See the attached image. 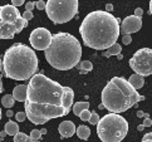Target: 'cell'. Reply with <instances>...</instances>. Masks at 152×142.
Returning a JSON list of instances; mask_svg holds the SVG:
<instances>
[{
    "instance_id": "41",
    "label": "cell",
    "mask_w": 152,
    "mask_h": 142,
    "mask_svg": "<svg viewBox=\"0 0 152 142\" xmlns=\"http://www.w3.org/2000/svg\"><path fill=\"white\" fill-rule=\"evenodd\" d=\"M137 130L140 131V132H141V131H143V130H145V127H143V124H140V126L137 127Z\"/></svg>"
},
{
    "instance_id": "32",
    "label": "cell",
    "mask_w": 152,
    "mask_h": 142,
    "mask_svg": "<svg viewBox=\"0 0 152 142\" xmlns=\"http://www.w3.org/2000/svg\"><path fill=\"white\" fill-rule=\"evenodd\" d=\"M141 142H152V132L146 133L142 137V141H141Z\"/></svg>"
},
{
    "instance_id": "43",
    "label": "cell",
    "mask_w": 152,
    "mask_h": 142,
    "mask_svg": "<svg viewBox=\"0 0 152 142\" xmlns=\"http://www.w3.org/2000/svg\"><path fill=\"white\" fill-rule=\"evenodd\" d=\"M25 142H34V141H33V140H31V138H30V137H29V136H28V140H26V141H25Z\"/></svg>"
},
{
    "instance_id": "5",
    "label": "cell",
    "mask_w": 152,
    "mask_h": 142,
    "mask_svg": "<svg viewBox=\"0 0 152 142\" xmlns=\"http://www.w3.org/2000/svg\"><path fill=\"white\" fill-rule=\"evenodd\" d=\"M133 87L122 77H113L102 91V105L110 113H122L143 101Z\"/></svg>"
},
{
    "instance_id": "30",
    "label": "cell",
    "mask_w": 152,
    "mask_h": 142,
    "mask_svg": "<svg viewBox=\"0 0 152 142\" xmlns=\"http://www.w3.org/2000/svg\"><path fill=\"white\" fill-rule=\"evenodd\" d=\"M35 7L38 10H44L45 9V1H43V0H39V1L35 3Z\"/></svg>"
},
{
    "instance_id": "36",
    "label": "cell",
    "mask_w": 152,
    "mask_h": 142,
    "mask_svg": "<svg viewBox=\"0 0 152 142\" xmlns=\"http://www.w3.org/2000/svg\"><path fill=\"white\" fill-rule=\"evenodd\" d=\"M137 117H140V118H145V117H148V114H147V113H145L143 111H137Z\"/></svg>"
},
{
    "instance_id": "7",
    "label": "cell",
    "mask_w": 152,
    "mask_h": 142,
    "mask_svg": "<svg viewBox=\"0 0 152 142\" xmlns=\"http://www.w3.org/2000/svg\"><path fill=\"white\" fill-rule=\"evenodd\" d=\"M26 26L28 21L21 18L18 8L12 4L0 7V39H13Z\"/></svg>"
},
{
    "instance_id": "46",
    "label": "cell",
    "mask_w": 152,
    "mask_h": 142,
    "mask_svg": "<svg viewBox=\"0 0 152 142\" xmlns=\"http://www.w3.org/2000/svg\"><path fill=\"white\" fill-rule=\"evenodd\" d=\"M0 141H1V140H0Z\"/></svg>"
},
{
    "instance_id": "15",
    "label": "cell",
    "mask_w": 152,
    "mask_h": 142,
    "mask_svg": "<svg viewBox=\"0 0 152 142\" xmlns=\"http://www.w3.org/2000/svg\"><path fill=\"white\" fill-rule=\"evenodd\" d=\"M128 83L131 84L136 91H137V89H140V88H142L143 87L145 79H143V77H141V75H138V74H132L131 77L128 78Z\"/></svg>"
},
{
    "instance_id": "14",
    "label": "cell",
    "mask_w": 152,
    "mask_h": 142,
    "mask_svg": "<svg viewBox=\"0 0 152 142\" xmlns=\"http://www.w3.org/2000/svg\"><path fill=\"white\" fill-rule=\"evenodd\" d=\"M13 98L14 101L18 102H25L26 98V86L25 84H19L13 89Z\"/></svg>"
},
{
    "instance_id": "31",
    "label": "cell",
    "mask_w": 152,
    "mask_h": 142,
    "mask_svg": "<svg viewBox=\"0 0 152 142\" xmlns=\"http://www.w3.org/2000/svg\"><path fill=\"white\" fill-rule=\"evenodd\" d=\"M34 7H35V3H33V1L26 3L25 4V12H31V10L34 9Z\"/></svg>"
},
{
    "instance_id": "27",
    "label": "cell",
    "mask_w": 152,
    "mask_h": 142,
    "mask_svg": "<svg viewBox=\"0 0 152 142\" xmlns=\"http://www.w3.org/2000/svg\"><path fill=\"white\" fill-rule=\"evenodd\" d=\"M3 61L0 59V94L3 93V91H4V87H3Z\"/></svg>"
},
{
    "instance_id": "10",
    "label": "cell",
    "mask_w": 152,
    "mask_h": 142,
    "mask_svg": "<svg viewBox=\"0 0 152 142\" xmlns=\"http://www.w3.org/2000/svg\"><path fill=\"white\" fill-rule=\"evenodd\" d=\"M52 34L50 31L45 28H37L30 33L29 42L31 47L37 51H45V49L50 45L52 42Z\"/></svg>"
},
{
    "instance_id": "37",
    "label": "cell",
    "mask_w": 152,
    "mask_h": 142,
    "mask_svg": "<svg viewBox=\"0 0 152 142\" xmlns=\"http://www.w3.org/2000/svg\"><path fill=\"white\" fill-rule=\"evenodd\" d=\"M112 10H113V5H112V4H107V5H106V10H104V12L111 13Z\"/></svg>"
},
{
    "instance_id": "9",
    "label": "cell",
    "mask_w": 152,
    "mask_h": 142,
    "mask_svg": "<svg viewBox=\"0 0 152 142\" xmlns=\"http://www.w3.org/2000/svg\"><path fill=\"white\" fill-rule=\"evenodd\" d=\"M129 67L134 74L141 77H147L152 74V49L141 48L129 59Z\"/></svg>"
},
{
    "instance_id": "23",
    "label": "cell",
    "mask_w": 152,
    "mask_h": 142,
    "mask_svg": "<svg viewBox=\"0 0 152 142\" xmlns=\"http://www.w3.org/2000/svg\"><path fill=\"white\" fill-rule=\"evenodd\" d=\"M26 140H28V136L24 132H20V131L14 136V142H25Z\"/></svg>"
},
{
    "instance_id": "45",
    "label": "cell",
    "mask_w": 152,
    "mask_h": 142,
    "mask_svg": "<svg viewBox=\"0 0 152 142\" xmlns=\"http://www.w3.org/2000/svg\"><path fill=\"white\" fill-rule=\"evenodd\" d=\"M34 142H42V141H40V140H39V141H34Z\"/></svg>"
},
{
    "instance_id": "8",
    "label": "cell",
    "mask_w": 152,
    "mask_h": 142,
    "mask_svg": "<svg viewBox=\"0 0 152 142\" xmlns=\"http://www.w3.org/2000/svg\"><path fill=\"white\" fill-rule=\"evenodd\" d=\"M78 0H48L45 12L53 23L64 24L78 14Z\"/></svg>"
},
{
    "instance_id": "25",
    "label": "cell",
    "mask_w": 152,
    "mask_h": 142,
    "mask_svg": "<svg viewBox=\"0 0 152 142\" xmlns=\"http://www.w3.org/2000/svg\"><path fill=\"white\" fill-rule=\"evenodd\" d=\"M91 111H88V110H86V111H83V112H80V114H79V118L82 119V121H89V118H91Z\"/></svg>"
},
{
    "instance_id": "39",
    "label": "cell",
    "mask_w": 152,
    "mask_h": 142,
    "mask_svg": "<svg viewBox=\"0 0 152 142\" xmlns=\"http://www.w3.org/2000/svg\"><path fill=\"white\" fill-rule=\"evenodd\" d=\"M39 132H40V135H47V130L42 128V130H39Z\"/></svg>"
},
{
    "instance_id": "28",
    "label": "cell",
    "mask_w": 152,
    "mask_h": 142,
    "mask_svg": "<svg viewBox=\"0 0 152 142\" xmlns=\"http://www.w3.org/2000/svg\"><path fill=\"white\" fill-rule=\"evenodd\" d=\"M33 13H31V12H24V14L23 15H21V18H23L24 20H26V21H29V20H31V19H33Z\"/></svg>"
},
{
    "instance_id": "35",
    "label": "cell",
    "mask_w": 152,
    "mask_h": 142,
    "mask_svg": "<svg viewBox=\"0 0 152 142\" xmlns=\"http://www.w3.org/2000/svg\"><path fill=\"white\" fill-rule=\"evenodd\" d=\"M23 4H24V0H13L12 1V5L15 7V8H18V7H20V5H23Z\"/></svg>"
},
{
    "instance_id": "16",
    "label": "cell",
    "mask_w": 152,
    "mask_h": 142,
    "mask_svg": "<svg viewBox=\"0 0 152 142\" xmlns=\"http://www.w3.org/2000/svg\"><path fill=\"white\" fill-rule=\"evenodd\" d=\"M4 131L7 135H10V136H15L18 132H19V124L15 123L13 121H9L5 123V127H4Z\"/></svg>"
},
{
    "instance_id": "24",
    "label": "cell",
    "mask_w": 152,
    "mask_h": 142,
    "mask_svg": "<svg viewBox=\"0 0 152 142\" xmlns=\"http://www.w3.org/2000/svg\"><path fill=\"white\" fill-rule=\"evenodd\" d=\"M29 137L33 140V141H39V140L42 138V135H40V132H39V130H31Z\"/></svg>"
},
{
    "instance_id": "34",
    "label": "cell",
    "mask_w": 152,
    "mask_h": 142,
    "mask_svg": "<svg viewBox=\"0 0 152 142\" xmlns=\"http://www.w3.org/2000/svg\"><path fill=\"white\" fill-rule=\"evenodd\" d=\"M143 15V9L142 8H137L134 10V16H137V18H141V16Z\"/></svg>"
},
{
    "instance_id": "4",
    "label": "cell",
    "mask_w": 152,
    "mask_h": 142,
    "mask_svg": "<svg viewBox=\"0 0 152 142\" xmlns=\"http://www.w3.org/2000/svg\"><path fill=\"white\" fill-rule=\"evenodd\" d=\"M38 69V57L31 48L15 43L5 51L3 57V70L5 77L15 81L30 79Z\"/></svg>"
},
{
    "instance_id": "1",
    "label": "cell",
    "mask_w": 152,
    "mask_h": 142,
    "mask_svg": "<svg viewBox=\"0 0 152 142\" xmlns=\"http://www.w3.org/2000/svg\"><path fill=\"white\" fill-rule=\"evenodd\" d=\"M63 86L44 74H35L26 86L25 114L31 123L44 124L53 118L67 116L63 107Z\"/></svg>"
},
{
    "instance_id": "33",
    "label": "cell",
    "mask_w": 152,
    "mask_h": 142,
    "mask_svg": "<svg viewBox=\"0 0 152 142\" xmlns=\"http://www.w3.org/2000/svg\"><path fill=\"white\" fill-rule=\"evenodd\" d=\"M152 126V119L150 117H145L143 119V127H151Z\"/></svg>"
},
{
    "instance_id": "17",
    "label": "cell",
    "mask_w": 152,
    "mask_h": 142,
    "mask_svg": "<svg viewBox=\"0 0 152 142\" xmlns=\"http://www.w3.org/2000/svg\"><path fill=\"white\" fill-rule=\"evenodd\" d=\"M121 51H122V47L116 43V44H113L111 48H108L107 51L103 52V56L106 58H110L112 56H118V54H121Z\"/></svg>"
},
{
    "instance_id": "26",
    "label": "cell",
    "mask_w": 152,
    "mask_h": 142,
    "mask_svg": "<svg viewBox=\"0 0 152 142\" xmlns=\"http://www.w3.org/2000/svg\"><path fill=\"white\" fill-rule=\"evenodd\" d=\"M25 118H26L25 112H18L17 114H15V119H17L18 122H23V121H25Z\"/></svg>"
},
{
    "instance_id": "44",
    "label": "cell",
    "mask_w": 152,
    "mask_h": 142,
    "mask_svg": "<svg viewBox=\"0 0 152 142\" xmlns=\"http://www.w3.org/2000/svg\"><path fill=\"white\" fill-rule=\"evenodd\" d=\"M0 119H1V110H0Z\"/></svg>"
},
{
    "instance_id": "21",
    "label": "cell",
    "mask_w": 152,
    "mask_h": 142,
    "mask_svg": "<svg viewBox=\"0 0 152 142\" xmlns=\"http://www.w3.org/2000/svg\"><path fill=\"white\" fill-rule=\"evenodd\" d=\"M14 98L13 96H10V94H5L3 98H1V105L4 107H7V108H10V107H13L14 106Z\"/></svg>"
},
{
    "instance_id": "11",
    "label": "cell",
    "mask_w": 152,
    "mask_h": 142,
    "mask_svg": "<svg viewBox=\"0 0 152 142\" xmlns=\"http://www.w3.org/2000/svg\"><path fill=\"white\" fill-rule=\"evenodd\" d=\"M141 28H142V19L134 15H129L123 19L121 26H119V33H122L123 35H129L132 33L138 31Z\"/></svg>"
},
{
    "instance_id": "42",
    "label": "cell",
    "mask_w": 152,
    "mask_h": 142,
    "mask_svg": "<svg viewBox=\"0 0 152 142\" xmlns=\"http://www.w3.org/2000/svg\"><path fill=\"white\" fill-rule=\"evenodd\" d=\"M150 14L152 15V0L150 1Z\"/></svg>"
},
{
    "instance_id": "6",
    "label": "cell",
    "mask_w": 152,
    "mask_h": 142,
    "mask_svg": "<svg viewBox=\"0 0 152 142\" xmlns=\"http://www.w3.org/2000/svg\"><path fill=\"white\" fill-rule=\"evenodd\" d=\"M128 133V123L121 114L108 113L97 124V135L102 142H121Z\"/></svg>"
},
{
    "instance_id": "20",
    "label": "cell",
    "mask_w": 152,
    "mask_h": 142,
    "mask_svg": "<svg viewBox=\"0 0 152 142\" xmlns=\"http://www.w3.org/2000/svg\"><path fill=\"white\" fill-rule=\"evenodd\" d=\"M75 67L78 69H82V72H89V70L93 69V64H92L89 61H83L82 63H78Z\"/></svg>"
},
{
    "instance_id": "13",
    "label": "cell",
    "mask_w": 152,
    "mask_h": 142,
    "mask_svg": "<svg viewBox=\"0 0 152 142\" xmlns=\"http://www.w3.org/2000/svg\"><path fill=\"white\" fill-rule=\"evenodd\" d=\"M73 98H74L73 89L69 88V87H63V98H62V102H63V107L66 108V111L68 113L70 112V110H72Z\"/></svg>"
},
{
    "instance_id": "18",
    "label": "cell",
    "mask_w": 152,
    "mask_h": 142,
    "mask_svg": "<svg viewBox=\"0 0 152 142\" xmlns=\"http://www.w3.org/2000/svg\"><path fill=\"white\" fill-rule=\"evenodd\" d=\"M75 132H77V136L80 140H88L89 135H91V130H89V127H87L83 124V126H79Z\"/></svg>"
},
{
    "instance_id": "38",
    "label": "cell",
    "mask_w": 152,
    "mask_h": 142,
    "mask_svg": "<svg viewBox=\"0 0 152 142\" xmlns=\"http://www.w3.org/2000/svg\"><path fill=\"white\" fill-rule=\"evenodd\" d=\"M7 116H8V117H13V116H14L13 111H12V110H8V112H7Z\"/></svg>"
},
{
    "instance_id": "19",
    "label": "cell",
    "mask_w": 152,
    "mask_h": 142,
    "mask_svg": "<svg viewBox=\"0 0 152 142\" xmlns=\"http://www.w3.org/2000/svg\"><path fill=\"white\" fill-rule=\"evenodd\" d=\"M88 108H89V103L88 102H77L73 106V112H74L75 116H79L80 112L88 110Z\"/></svg>"
},
{
    "instance_id": "12",
    "label": "cell",
    "mask_w": 152,
    "mask_h": 142,
    "mask_svg": "<svg viewBox=\"0 0 152 142\" xmlns=\"http://www.w3.org/2000/svg\"><path fill=\"white\" fill-rule=\"evenodd\" d=\"M58 131L63 138H68V137H72V136L75 133L77 128H75V124L72 121H64L59 124Z\"/></svg>"
},
{
    "instance_id": "22",
    "label": "cell",
    "mask_w": 152,
    "mask_h": 142,
    "mask_svg": "<svg viewBox=\"0 0 152 142\" xmlns=\"http://www.w3.org/2000/svg\"><path fill=\"white\" fill-rule=\"evenodd\" d=\"M99 119H101V118H99V114L96 113V111L91 113V118H89V123H91V124H93V126H97V124H98V122H99Z\"/></svg>"
},
{
    "instance_id": "2",
    "label": "cell",
    "mask_w": 152,
    "mask_h": 142,
    "mask_svg": "<svg viewBox=\"0 0 152 142\" xmlns=\"http://www.w3.org/2000/svg\"><path fill=\"white\" fill-rule=\"evenodd\" d=\"M84 44L96 51L111 48L119 37V21L104 10H96L86 15L79 26Z\"/></svg>"
},
{
    "instance_id": "3",
    "label": "cell",
    "mask_w": 152,
    "mask_h": 142,
    "mask_svg": "<svg viewBox=\"0 0 152 142\" xmlns=\"http://www.w3.org/2000/svg\"><path fill=\"white\" fill-rule=\"evenodd\" d=\"M47 62L58 70L74 68L82 58V47L75 37L59 31L52 37L50 45L44 51Z\"/></svg>"
},
{
    "instance_id": "29",
    "label": "cell",
    "mask_w": 152,
    "mask_h": 142,
    "mask_svg": "<svg viewBox=\"0 0 152 142\" xmlns=\"http://www.w3.org/2000/svg\"><path fill=\"white\" fill-rule=\"evenodd\" d=\"M122 43H123V44H126V45L131 44V43H132V37L131 35H123L122 37Z\"/></svg>"
},
{
    "instance_id": "40",
    "label": "cell",
    "mask_w": 152,
    "mask_h": 142,
    "mask_svg": "<svg viewBox=\"0 0 152 142\" xmlns=\"http://www.w3.org/2000/svg\"><path fill=\"white\" fill-rule=\"evenodd\" d=\"M5 136H7V133H5V131H3V132L0 133V140H1V138H5Z\"/></svg>"
}]
</instances>
